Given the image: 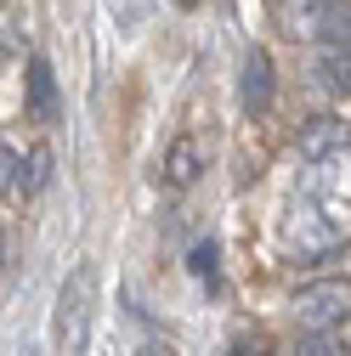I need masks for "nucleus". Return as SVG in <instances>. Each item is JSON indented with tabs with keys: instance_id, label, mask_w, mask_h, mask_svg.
<instances>
[{
	"instance_id": "1",
	"label": "nucleus",
	"mask_w": 351,
	"mask_h": 356,
	"mask_svg": "<svg viewBox=\"0 0 351 356\" xmlns=\"http://www.w3.org/2000/svg\"><path fill=\"white\" fill-rule=\"evenodd\" d=\"M97 317V266H74L57 289V356H85Z\"/></svg>"
},
{
	"instance_id": "2",
	"label": "nucleus",
	"mask_w": 351,
	"mask_h": 356,
	"mask_svg": "<svg viewBox=\"0 0 351 356\" xmlns=\"http://www.w3.org/2000/svg\"><path fill=\"white\" fill-rule=\"evenodd\" d=\"M272 12L295 40H345V0H272Z\"/></svg>"
},
{
	"instance_id": "3",
	"label": "nucleus",
	"mask_w": 351,
	"mask_h": 356,
	"mask_svg": "<svg viewBox=\"0 0 351 356\" xmlns=\"http://www.w3.org/2000/svg\"><path fill=\"white\" fill-rule=\"evenodd\" d=\"M300 328L306 334H323V328H345V283H318L300 294Z\"/></svg>"
},
{
	"instance_id": "4",
	"label": "nucleus",
	"mask_w": 351,
	"mask_h": 356,
	"mask_svg": "<svg viewBox=\"0 0 351 356\" xmlns=\"http://www.w3.org/2000/svg\"><path fill=\"white\" fill-rule=\"evenodd\" d=\"M295 147H300V159L306 164H334V159H345V119H312L295 136Z\"/></svg>"
},
{
	"instance_id": "5",
	"label": "nucleus",
	"mask_w": 351,
	"mask_h": 356,
	"mask_svg": "<svg viewBox=\"0 0 351 356\" xmlns=\"http://www.w3.org/2000/svg\"><path fill=\"white\" fill-rule=\"evenodd\" d=\"M244 108H249V119L272 108V57L260 46H249V57H244Z\"/></svg>"
},
{
	"instance_id": "6",
	"label": "nucleus",
	"mask_w": 351,
	"mask_h": 356,
	"mask_svg": "<svg viewBox=\"0 0 351 356\" xmlns=\"http://www.w3.org/2000/svg\"><path fill=\"white\" fill-rule=\"evenodd\" d=\"M159 175H164V187H176V193L193 187V181H198V142H193V136H176Z\"/></svg>"
},
{
	"instance_id": "7",
	"label": "nucleus",
	"mask_w": 351,
	"mask_h": 356,
	"mask_svg": "<svg viewBox=\"0 0 351 356\" xmlns=\"http://www.w3.org/2000/svg\"><path fill=\"white\" fill-rule=\"evenodd\" d=\"M29 113L34 119H57V79H52V63L46 57L29 63Z\"/></svg>"
},
{
	"instance_id": "8",
	"label": "nucleus",
	"mask_w": 351,
	"mask_h": 356,
	"mask_svg": "<svg viewBox=\"0 0 351 356\" xmlns=\"http://www.w3.org/2000/svg\"><path fill=\"white\" fill-rule=\"evenodd\" d=\"M345 40H323L318 46V79L329 85V91H345Z\"/></svg>"
},
{
	"instance_id": "9",
	"label": "nucleus",
	"mask_w": 351,
	"mask_h": 356,
	"mask_svg": "<svg viewBox=\"0 0 351 356\" xmlns=\"http://www.w3.org/2000/svg\"><path fill=\"white\" fill-rule=\"evenodd\" d=\"M12 181H17L23 193H40V187L52 181V153H46V147H34V153H29V164L17 159V175H12Z\"/></svg>"
},
{
	"instance_id": "10",
	"label": "nucleus",
	"mask_w": 351,
	"mask_h": 356,
	"mask_svg": "<svg viewBox=\"0 0 351 356\" xmlns=\"http://www.w3.org/2000/svg\"><path fill=\"white\" fill-rule=\"evenodd\" d=\"M300 356H345V328H323V334H306Z\"/></svg>"
},
{
	"instance_id": "11",
	"label": "nucleus",
	"mask_w": 351,
	"mask_h": 356,
	"mask_svg": "<svg viewBox=\"0 0 351 356\" xmlns=\"http://www.w3.org/2000/svg\"><path fill=\"white\" fill-rule=\"evenodd\" d=\"M193 272H198L210 289L221 283V272H215V243H198V249H193Z\"/></svg>"
},
{
	"instance_id": "12",
	"label": "nucleus",
	"mask_w": 351,
	"mask_h": 356,
	"mask_svg": "<svg viewBox=\"0 0 351 356\" xmlns=\"http://www.w3.org/2000/svg\"><path fill=\"white\" fill-rule=\"evenodd\" d=\"M12 175H17V147H12L6 136H0V193L12 187Z\"/></svg>"
},
{
	"instance_id": "13",
	"label": "nucleus",
	"mask_w": 351,
	"mask_h": 356,
	"mask_svg": "<svg viewBox=\"0 0 351 356\" xmlns=\"http://www.w3.org/2000/svg\"><path fill=\"white\" fill-rule=\"evenodd\" d=\"M227 356H267V339H255V334H238L227 345Z\"/></svg>"
},
{
	"instance_id": "14",
	"label": "nucleus",
	"mask_w": 351,
	"mask_h": 356,
	"mask_svg": "<svg viewBox=\"0 0 351 356\" xmlns=\"http://www.w3.org/2000/svg\"><path fill=\"white\" fill-rule=\"evenodd\" d=\"M136 356H176V350H170V339H159V334H153V339H142V350H136Z\"/></svg>"
},
{
	"instance_id": "15",
	"label": "nucleus",
	"mask_w": 351,
	"mask_h": 356,
	"mask_svg": "<svg viewBox=\"0 0 351 356\" xmlns=\"http://www.w3.org/2000/svg\"><path fill=\"white\" fill-rule=\"evenodd\" d=\"M176 6H182V12H193V6H198V0H176Z\"/></svg>"
},
{
	"instance_id": "16",
	"label": "nucleus",
	"mask_w": 351,
	"mask_h": 356,
	"mask_svg": "<svg viewBox=\"0 0 351 356\" xmlns=\"http://www.w3.org/2000/svg\"><path fill=\"white\" fill-rule=\"evenodd\" d=\"M0 266H6V238H0Z\"/></svg>"
}]
</instances>
